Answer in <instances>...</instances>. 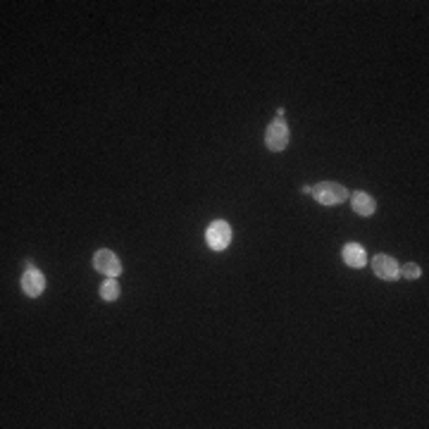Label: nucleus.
Here are the masks:
<instances>
[{"label":"nucleus","instance_id":"obj_8","mask_svg":"<svg viewBox=\"0 0 429 429\" xmlns=\"http://www.w3.org/2000/svg\"><path fill=\"white\" fill-rule=\"evenodd\" d=\"M341 258H344L346 265L356 267V269H360V267L367 265V253H365V248H363L360 244H346L344 251H341Z\"/></svg>","mask_w":429,"mask_h":429},{"label":"nucleus","instance_id":"obj_10","mask_svg":"<svg viewBox=\"0 0 429 429\" xmlns=\"http://www.w3.org/2000/svg\"><path fill=\"white\" fill-rule=\"evenodd\" d=\"M420 272H422V269H420V265H415V262H408V265L401 267V274L405 279H417V277H420Z\"/></svg>","mask_w":429,"mask_h":429},{"label":"nucleus","instance_id":"obj_6","mask_svg":"<svg viewBox=\"0 0 429 429\" xmlns=\"http://www.w3.org/2000/svg\"><path fill=\"white\" fill-rule=\"evenodd\" d=\"M372 272L377 274L379 279H386V281H393L401 277V267H398V262L393 260L391 255H386V253H379V255L372 258Z\"/></svg>","mask_w":429,"mask_h":429},{"label":"nucleus","instance_id":"obj_1","mask_svg":"<svg viewBox=\"0 0 429 429\" xmlns=\"http://www.w3.org/2000/svg\"><path fill=\"white\" fill-rule=\"evenodd\" d=\"M310 196H313L320 205H339V203L349 201L351 193L346 186L337 184V181H320V184L313 186Z\"/></svg>","mask_w":429,"mask_h":429},{"label":"nucleus","instance_id":"obj_7","mask_svg":"<svg viewBox=\"0 0 429 429\" xmlns=\"http://www.w3.org/2000/svg\"><path fill=\"white\" fill-rule=\"evenodd\" d=\"M351 208H353V213L360 217H372L374 210H377V203H374V198L370 196V193L356 191V193H351Z\"/></svg>","mask_w":429,"mask_h":429},{"label":"nucleus","instance_id":"obj_3","mask_svg":"<svg viewBox=\"0 0 429 429\" xmlns=\"http://www.w3.org/2000/svg\"><path fill=\"white\" fill-rule=\"evenodd\" d=\"M205 244L213 251H225L232 244V227H229V222L225 220L210 222L208 229H205Z\"/></svg>","mask_w":429,"mask_h":429},{"label":"nucleus","instance_id":"obj_2","mask_svg":"<svg viewBox=\"0 0 429 429\" xmlns=\"http://www.w3.org/2000/svg\"><path fill=\"white\" fill-rule=\"evenodd\" d=\"M291 141V132H289V125H286L281 117H277V120L269 122L267 132H265V146L272 153H279L284 150L286 146H289Z\"/></svg>","mask_w":429,"mask_h":429},{"label":"nucleus","instance_id":"obj_5","mask_svg":"<svg viewBox=\"0 0 429 429\" xmlns=\"http://www.w3.org/2000/svg\"><path fill=\"white\" fill-rule=\"evenodd\" d=\"M93 267H96L101 274H105V277H120V274H122L120 258H117L115 253L108 251V248L96 251V255H93Z\"/></svg>","mask_w":429,"mask_h":429},{"label":"nucleus","instance_id":"obj_9","mask_svg":"<svg viewBox=\"0 0 429 429\" xmlns=\"http://www.w3.org/2000/svg\"><path fill=\"white\" fill-rule=\"evenodd\" d=\"M120 281H117V277H108L101 284V298L103 301H108V303H113L120 298Z\"/></svg>","mask_w":429,"mask_h":429},{"label":"nucleus","instance_id":"obj_4","mask_svg":"<svg viewBox=\"0 0 429 429\" xmlns=\"http://www.w3.org/2000/svg\"><path fill=\"white\" fill-rule=\"evenodd\" d=\"M22 291L27 293L29 298H36L45 291V277L41 269L34 267L31 260H27V272L22 274Z\"/></svg>","mask_w":429,"mask_h":429}]
</instances>
